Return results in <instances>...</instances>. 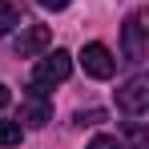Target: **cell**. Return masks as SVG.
Returning a JSON list of instances; mask_svg holds the SVG:
<instances>
[{
  "mask_svg": "<svg viewBox=\"0 0 149 149\" xmlns=\"http://www.w3.org/2000/svg\"><path fill=\"white\" fill-rule=\"evenodd\" d=\"M117 109L121 113H129V117H141L149 109V77H129L121 89H117Z\"/></svg>",
  "mask_w": 149,
  "mask_h": 149,
  "instance_id": "obj_1",
  "label": "cell"
},
{
  "mask_svg": "<svg viewBox=\"0 0 149 149\" xmlns=\"http://www.w3.org/2000/svg\"><path fill=\"white\" fill-rule=\"evenodd\" d=\"M69 73H73V56L65 49H52L49 56H40L36 61V73H32V81H40V85H61V81H69Z\"/></svg>",
  "mask_w": 149,
  "mask_h": 149,
  "instance_id": "obj_2",
  "label": "cell"
},
{
  "mask_svg": "<svg viewBox=\"0 0 149 149\" xmlns=\"http://www.w3.org/2000/svg\"><path fill=\"white\" fill-rule=\"evenodd\" d=\"M145 12H133L129 20H125L121 28V49H125V61H145V49H149V40H145Z\"/></svg>",
  "mask_w": 149,
  "mask_h": 149,
  "instance_id": "obj_3",
  "label": "cell"
},
{
  "mask_svg": "<svg viewBox=\"0 0 149 149\" xmlns=\"http://www.w3.org/2000/svg\"><path fill=\"white\" fill-rule=\"evenodd\" d=\"M81 65H85V73H89V77H97V81H109V77H113V69H117L113 52L105 49L101 40L85 45V52H81Z\"/></svg>",
  "mask_w": 149,
  "mask_h": 149,
  "instance_id": "obj_4",
  "label": "cell"
},
{
  "mask_svg": "<svg viewBox=\"0 0 149 149\" xmlns=\"http://www.w3.org/2000/svg\"><path fill=\"white\" fill-rule=\"evenodd\" d=\"M52 45V28L49 24H20V36H16V56H36Z\"/></svg>",
  "mask_w": 149,
  "mask_h": 149,
  "instance_id": "obj_5",
  "label": "cell"
},
{
  "mask_svg": "<svg viewBox=\"0 0 149 149\" xmlns=\"http://www.w3.org/2000/svg\"><path fill=\"white\" fill-rule=\"evenodd\" d=\"M20 121H24L28 129H45V125L52 121V105H49L45 97H32V101L24 105V113H20Z\"/></svg>",
  "mask_w": 149,
  "mask_h": 149,
  "instance_id": "obj_6",
  "label": "cell"
},
{
  "mask_svg": "<svg viewBox=\"0 0 149 149\" xmlns=\"http://www.w3.org/2000/svg\"><path fill=\"white\" fill-rule=\"evenodd\" d=\"M16 24H24V8L12 0H0V36H8Z\"/></svg>",
  "mask_w": 149,
  "mask_h": 149,
  "instance_id": "obj_7",
  "label": "cell"
},
{
  "mask_svg": "<svg viewBox=\"0 0 149 149\" xmlns=\"http://www.w3.org/2000/svg\"><path fill=\"white\" fill-rule=\"evenodd\" d=\"M20 137H24L20 121H0V149H12V145H20Z\"/></svg>",
  "mask_w": 149,
  "mask_h": 149,
  "instance_id": "obj_8",
  "label": "cell"
},
{
  "mask_svg": "<svg viewBox=\"0 0 149 149\" xmlns=\"http://www.w3.org/2000/svg\"><path fill=\"white\" fill-rule=\"evenodd\" d=\"M101 121H105V109H81V113L73 117L77 129H85V125H101Z\"/></svg>",
  "mask_w": 149,
  "mask_h": 149,
  "instance_id": "obj_9",
  "label": "cell"
},
{
  "mask_svg": "<svg viewBox=\"0 0 149 149\" xmlns=\"http://www.w3.org/2000/svg\"><path fill=\"white\" fill-rule=\"evenodd\" d=\"M89 149H125L117 137H109V133H97L93 141H89Z\"/></svg>",
  "mask_w": 149,
  "mask_h": 149,
  "instance_id": "obj_10",
  "label": "cell"
},
{
  "mask_svg": "<svg viewBox=\"0 0 149 149\" xmlns=\"http://www.w3.org/2000/svg\"><path fill=\"white\" fill-rule=\"evenodd\" d=\"M36 4H40V8H49V12H61V8H69L73 0H36Z\"/></svg>",
  "mask_w": 149,
  "mask_h": 149,
  "instance_id": "obj_11",
  "label": "cell"
},
{
  "mask_svg": "<svg viewBox=\"0 0 149 149\" xmlns=\"http://www.w3.org/2000/svg\"><path fill=\"white\" fill-rule=\"evenodd\" d=\"M8 101H12V93H8V85H4V81H0V109H4V105H8Z\"/></svg>",
  "mask_w": 149,
  "mask_h": 149,
  "instance_id": "obj_12",
  "label": "cell"
}]
</instances>
